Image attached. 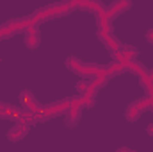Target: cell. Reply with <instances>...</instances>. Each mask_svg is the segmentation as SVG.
<instances>
[{
    "mask_svg": "<svg viewBox=\"0 0 153 152\" xmlns=\"http://www.w3.org/2000/svg\"><path fill=\"white\" fill-rule=\"evenodd\" d=\"M148 109L153 111V102L148 97H143V99H139V100H134V102L126 108L125 116H126L128 122H137V120L141 118V114L144 113V111H148Z\"/></svg>",
    "mask_w": 153,
    "mask_h": 152,
    "instance_id": "cell-1",
    "label": "cell"
},
{
    "mask_svg": "<svg viewBox=\"0 0 153 152\" xmlns=\"http://www.w3.org/2000/svg\"><path fill=\"white\" fill-rule=\"evenodd\" d=\"M29 129H30L29 123H25V122H16V123L9 129L7 140H9V141H20V140H23V138L27 136Z\"/></svg>",
    "mask_w": 153,
    "mask_h": 152,
    "instance_id": "cell-2",
    "label": "cell"
},
{
    "mask_svg": "<svg viewBox=\"0 0 153 152\" xmlns=\"http://www.w3.org/2000/svg\"><path fill=\"white\" fill-rule=\"evenodd\" d=\"M22 116H23V109H22V108L13 106V104H2V109H0V118L13 120V122L16 123V122H22Z\"/></svg>",
    "mask_w": 153,
    "mask_h": 152,
    "instance_id": "cell-3",
    "label": "cell"
},
{
    "mask_svg": "<svg viewBox=\"0 0 153 152\" xmlns=\"http://www.w3.org/2000/svg\"><path fill=\"white\" fill-rule=\"evenodd\" d=\"M82 109H84L82 99H80V97H73L71 102H70V109H68V113H66V116H68V123H70V125H73L75 122H78Z\"/></svg>",
    "mask_w": 153,
    "mask_h": 152,
    "instance_id": "cell-4",
    "label": "cell"
},
{
    "mask_svg": "<svg viewBox=\"0 0 153 152\" xmlns=\"http://www.w3.org/2000/svg\"><path fill=\"white\" fill-rule=\"evenodd\" d=\"M70 102H71V99H66V100H59V102H53L50 106H45V111L48 114V118L59 116V114H66L68 109H70Z\"/></svg>",
    "mask_w": 153,
    "mask_h": 152,
    "instance_id": "cell-5",
    "label": "cell"
},
{
    "mask_svg": "<svg viewBox=\"0 0 153 152\" xmlns=\"http://www.w3.org/2000/svg\"><path fill=\"white\" fill-rule=\"evenodd\" d=\"M135 56H137V48H134V47H123L121 45V48L117 52H114L116 61H119L121 65H126L128 61L135 59Z\"/></svg>",
    "mask_w": 153,
    "mask_h": 152,
    "instance_id": "cell-6",
    "label": "cell"
},
{
    "mask_svg": "<svg viewBox=\"0 0 153 152\" xmlns=\"http://www.w3.org/2000/svg\"><path fill=\"white\" fill-rule=\"evenodd\" d=\"M98 38L103 41V45H105V47H107L112 54H114V52H117V50L121 48V43L114 38L112 31H109V32H100V31H98Z\"/></svg>",
    "mask_w": 153,
    "mask_h": 152,
    "instance_id": "cell-7",
    "label": "cell"
},
{
    "mask_svg": "<svg viewBox=\"0 0 153 152\" xmlns=\"http://www.w3.org/2000/svg\"><path fill=\"white\" fill-rule=\"evenodd\" d=\"M130 7V2H123V0H119V2H112L109 7H107V16L111 18V20H114L117 14H121L123 11H126Z\"/></svg>",
    "mask_w": 153,
    "mask_h": 152,
    "instance_id": "cell-8",
    "label": "cell"
},
{
    "mask_svg": "<svg viewBox=\"0 0 153 152\" xmlns=\"http://www.w3.org/2000/svg\"><path fill=\"white\" fill-rule=\"evenodd\" d=\"M39 41H41V36H39L38 29H34V31H27V32H25V45H27V48H30V50L38 48Z\"/></svg>",
    "mask_w": 153,
    "mask_h": 152,
    "instance_id": "cell-9",
    "label": "cell"
},
{
    "mask_svg": "<svg viewBox=\"0 0 153 152\" xmlns=\"http://www.w3.org/2000/svg\"><path fill=\"white\" fill-rule=\"evenodd\" d=\"M125 70H130L132 74H135V75H139V77H143V75H146V74H148V70L144 68V65H141L137 59L128 61V63L125 65Z\"/></svg>",
    "mask_w": 153,
    "mask_h": 152,
    "instance_id": "cell-10",
    "label": "cell"
},
{
    "mask_svg": "<svg viewBox=\"0 0 153 152\" xmlns=\"http://www.w3.org/2000/svg\"><path fill=\"white\" fill-rule=\"evenodd\" d=\"M98 86L94 84L87 93H84V95H80V99H82V104H84V108H91V106H94V99H96V93H98Z\"/></svg>",
    "mask_w": 153,
    "mask_h": 152,
    "instance_id": "cell-11",
    "label": "cell"
},
{
    "mask_svg": "<svg viewBox=\"0 0 153 152\" xmlns=\"http://www.w3.org/2000/svg\"><path fill=\"white\" fill-rule=\"evenodd\" d=\"M84 65H85V63H82V61L76 59V57H70V59L66 61V66H68L71 72H75L76 75H82V72H84Z\"/></svg>",
    "mask_w": 153,
    "mask_h": 152,
    "instance_id": "cell-12",
    "label": "cell"
},
{
    "mask_svg": "<svg viewBox=\"0 0 153 152\" xmlns=\"http://www.w3.org/2000/svg\"><path fill=\"white\" fill-rule=\"evenodd\" d=\"M123 70H125V65H121L119 61H116V59H114L109 66H105V75L111 79V77L116 75V74H121Z\"/></svg>",
    "mask_w": 153,
    "mask_h": 152,
    "instance_id": "cell-13",
    "label": "cell"
},
{
    "mask_svg": "<svg viewBox=\"0 0 153 152\" xmlns=\"http://www.w3.org/2000/svg\"><path fill=\"white\" fill-rule=\"evenodd\" d=\"M93 86H94V82H93V81L84 79V81H80V82L76 84V90H78V93H80V95H84V93H87Z\"/></svg>",
    "mask_w": 153,
    "mask_h": 152,
    "instance_id": "cell-14",
    "label": "cell"
},
{
    "mask_svg": "<svg viewBox=\"0 0 153 152\" xmlns=\"http://www.w3.org/2000/svg\"><path fill=\"white\" fill-rule=\"evenodd\" d=\"M11 36H14V32L7 27V23L0 25V39H7V38H11Z\"/></svg>",
    "mask_w": 153,
    "mask_h": 152,
    "instance_id": "cell-15",
    "label": "cell"
},
{
    "mask_svg": "<svg viewBox=\"0 0 153 152\" xmlns=\"http://www.w3.org/2000/svg\"><path fill=\"white\" fill-rule=\"evenodd\" d=\"M146 41L153 45V27L152 29H148V32H146Z\"/></svg>",
    "mask_w": 153,
    "mask_h": 152,
    "instance_id": "cell-16",
    "label": "cell"
},
{
    "mask_svg": "<svg viewBox=\"0 0 153 152\" xmlns=\"http://www.w3.org/2000/svg\"><path fill=\"white\" fill-rule=\"evenodd\" d=\"M146 132H148V136H152V138H153V122L146 127Z\"/></svg>",
    "mask_w": 153,
    "mask_h": 152,
    "instance_id": "cell-17",
    "label": "cell"
},
{
    "mask_svg": "<svg viewBox=\"0 0 153 152\" xmlns=\"http://www.w3.org/2000/svg\"><path fill=\"white\" fill-rule=\"evenodd\" d=\"M146 77H148V81L153 84V70H148V74H146Z\"/></svg>",
    "mask_w": 153,
    "mask_h": 152,
    "instance_id": "cell-18",
    "label": "cell"
},
{
    "mask_svg": "<svg viewBox=\"0 0 153 152\" xmlns=\"http://www.w3.org/2000/svg\"><path fill=\"white\" fill-rule=\"evenodd\" d=\"M116 152H134V150H130V149H126V147H121V149H117Z\"/></svg>",
    "mask_w": 153,
    "mask_h": 152,
    "instance_id": "cell-19",
    "label": "cell"
},
{
    "mask_svg": "<svg viewBox=\"0 0 153 152\" xmlns=\"http://www.w3.org/2000/svg\"><path fill=\"white\" fill-rule=\"evenodd\" d=\"M0 109H2V102H0Z\"/></svg>",
    "mask_w": 153,
    "mask_h": 152,
    "instance_id": "cell-20",
    "label": "cell"
}]
</instances>
